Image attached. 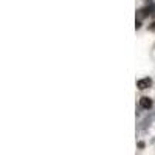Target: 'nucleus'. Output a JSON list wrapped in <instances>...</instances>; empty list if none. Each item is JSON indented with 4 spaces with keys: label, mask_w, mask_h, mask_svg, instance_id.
<instances>
[{
    "label": "nucleus",
    "mask_w": 155,
    "mask_h": 155,
    "mask_svg": "<svg viewBox=\"0 0 155 155\" xmlns=\"http://www.w3.org/2000/svg\"><path fill=\"white\" fill-rule=\"evenodd\" d=\"M138 147H141V149L144 147V143H143V141H140V143H138Z\"/></svg>",
    "instance_id": "obj_6"
},
{
    "label": "nucleus",
    "mask_w": 155,
    "mask_h": 155,
    "mask_svg": "<svg viewBox=\"0 0 155 155\" xmlns=\"http://www.w3.org/2000/svg\"><path fill=\"white\" fill-rule=\"evenodd\" d=\"M149 30H150V31H155V22H153L152 25H149Z\"/></svg>",
    "instance_id": "obj_5"
},
{
    "label": "nucleus",
    "mask_w": 155,
    "mask_h": 155,
    "mask_svg": "<svg viewBox=\"0 0 155 155\" xmlns=\"http://www.w3.org/2000/svg\"><path fill=\"white\" fill-rule=\"evenodd\" d=\"M140 107H141V109L149 110V109L152 107V99H150V98H147V96L140 98Z\"/></svg>",
    "instance_id": "obj_3"
},
{
    "label": "nucleus",
    "mask_w": 155,
    "mask_h": 155,
    "mask_svg": "<svg viewBox=\"0 0 155 155\" xmlns=\"http://www.w3.org/2000/svg\"><path fill=\"white\" fill-rule=\"evenodd\" d=\"M153 14H155V5H153V3H150L149 6L141 8V9L137 11V17H138V20L144 19V17H149V16H153Z\"/></svg>",
    "instance_id": "obj_1"
},
{
    "label": "nucleus",
    "mask_w": 155,
    "mask_h": 155,
    "mask_svg": "<svg viewBox=\"0 0 155 155\" xmlns=\"http://www.w3.org/2000/svg\"><path fill=\"white\" fill-rule=\"evenodd\" d=\"M152 85V79L150 78H143V79H140L138 82H137V87L140 88V90H146V88H149Z\"/></svg>",
    "instance_id": "obj_2"
},
{
    "label": "nucleus",
    "mask_w": 155,
    "mask_h": 155,
    "mask_svg": "<svg viewBox=\"0 0 155 155\" xmlns=\"http://www.w3.org/2000/svg\"><path fill=\"white\" fill-rule=\"evenodd\" d=\"M140 27H141V20H137V22H135V28L138 30Z\"/></svg>",
    "instance_id": "obj_4"
}]
</instances>
